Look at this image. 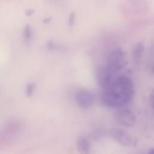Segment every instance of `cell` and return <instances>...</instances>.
<instances>
[{"mask_svg": "<svg viewBox=\"0 0 154 154\" xmlns=\"http://www.w3.org/2000/svg\"><path fill=\"white\" fill-rule=\"evenodd\" d=\"M117 74L111 72L106 65L100 66L96 72L97 81L100 86L103 88L105 87Z\"/></svg>", "mask_w": 154, "mask_h": 154, "instance_id": "cell-5", "label": "cell"}, {"mask_svg": "<svg viewBox=\"0 0 154 154\" xmlns=\"http://www.w3.org/2000/svg\"><path fill=\"white\" fill-rule=\"evenodd\" d=\"M109 135L114 140L123 146H129L132 142L131 136L121 129H111L109 131Z\"/></svg>", "mask_w": 154, "mask_h": 154, "instance_id": "cell-6", "label": "cell"}, {"mask_svg": "<svg viewBox=\"0 0 154 154\" xmlns=\"http://www.w3.org/2000/svg\"><path fill=\"white\" fill-rule=\"evenodd\" d=\"M144 49V45L142 42H138L136 43L133 47L132 51V58L134 64L138 66L142 59Z\"/></svg>", "mask_w": 154, "mask_h": 154, "instance_id": "cell-7", "label": "cell"}, {"mask_svg": "<svg viewBox=\"0 0 154 154\" xmlns=\"http://www.w3.org/2000/svg\"><path fill=\"white\" fill-rule=\"evenodd\" d=\"M150 100H151V103H152V105L153 109V111H154V89H153L151 91L150 93Z\"/></svg>", "mask_w": 154, "mask_h": 154, "instance_id": "cell-12", "label": "cell"}, {"mask_svg": "<svg viewBox=\"0 0 154 154\" xmlns=\"http://www.w3.org/2000/svg\"><path fill=\"white\" fill-rule=\"evenodd\" d=\"M127 63L126 52L122 48H116L108 55L105 65L111 72L118 74L126 66Z\"/></svg>", "mask_w": 154, "mask_h": 154, "instance_id": "cell-2", "label": "cell"}, {"mask_svg": "<svg viewBox=\"0 0 154 154\" xmlns=\"http://www.w3.org/2000/svg\"><path fill=\"white\" fill-rule=\"evenodd\" d=\"M35 88V84L34 83H32V82L28 83L26 85V90H25L26 95L29 97H31L34 93Z\"/></svg>", "mask_w": 154, "mask_h": 154, "instance_id": "cell-9", "label": "cell"}, {"mask_svg": "<svg viewBox=\"0 0 154 154\" xmlns=\"http://www.w3.org/2000/svg\"><path fill=\"white\" fill-rule=\"evenodd\" d=\"M50 20H51V18H46V19H44L43 22H44V23H48V22H49Z\"/></svg>", "mask_w": 154, "mask_h": 154, "instance_id": "cell-15", "label": "cell"}, {"mask_svg": "<svg viewBox=\"0 0 154 154\" xmlns=\"http://www.w3.org/2000/svg\"><path fill=\"white\" fill-rule=\"evenodd\" d=\"M34 12H35L34 10H33V9H28V10H27L25 11V14H26V16H29L33 14L34 13Z\"/></svg>", "mask_w": 154, "mask_h": 154, "instance_id": "cell-13", "label": "cell"}, {"mask_svg": "<svg viewBox=\"0 0 154 154\" xmlns=\"http://www.w3.org/2000/svg\"><path fill=\"white\" fill-rule=\"evenodd\" d=\"M77 148L81 154H90V143L88 138L84 136H81L77 140Z\"/></svg>", "mask_w": 154, "mask_h": 154, "instance_id": "cell-8", "label": "cell"}, {"mask_svg": "<svg viewBox=\"0 0 154 154\" xmlns=\"http://www.w3.org/2000/svg\"><path fill=\"white\" fill-rule=\"evenodd\" d=\"M134 91V85L131 78L125 74H117L103 88L102 102L108 107L120 108L131 100Z\"/></svg>", "mask_w": 154, "mask_h": 154, "instance_id": "cell-1", "label": "cell"}, {"mask_svg": "<svg viewBox=\"0 0 154 154\" xmlns=\"http://www.w3.org/2000/svg\"><path fill=\"white\" fill-rule=\"evenodd\" d=\"M23 37L26 40H29L31 37L32 35V31H31V28L29 25H26L25 26L23 32Z\"/></svg>", "mask_w": 154, "mask_h": 154, "instance_id": "cell-10", "label": "cell"}, {"mask_svg": "<svg viewBox=\"0 0 154 154\" xmlns=\"http://www.w3.org/2000/svg\"><path fill=\"white\" fill-rule=\"evenodd\" d=\"M114 117L119 124L128 128L134 126L137 121V118L134 113L127 108L118 110L115 113Z\"/></svg>", "mask_w": 154, "mask_h": 154, "instance_id": "cell-3", "label": "cell"}, {"mask_svg": "<svg viewBox=\"0 0 154 154\" xmlns=\"http://www.w3.org/2000/svg\"><path fill=\"white\" fill-rule=\"evenodd\" d=\"M75 99L77 105L84 109L91 107L94 102V98L93 93L85 89L78 90L75 96Z\"/></svg>", "mask_w": 154, "mask_h": 154, "instance_id": "cell-4", "label": "cell"}, {"mask_svg": "<svg viewBox=\"0 0 154 154\" xmlns=\"http://www.w3.org/2000/svg\"><path fill=\"white\" fill-rule=\"evenodd\" d=\"M148 154H154V147L150 149V150L149 151Z\"/></svg>", "mask_w": 154, "mask_h": 154, "instance_id": "cell-14", "label": "cell"}, {"mask_svg": "<svg viewBox=\"0 0 154 154\" xmlns=\"http://www.w3.org/2000/svg\"><path fill=\"white\" fill-rule=\"evenodd\" d=\"M75 21V13L72 11L69 14L68 17V24L69 26H72L73 25Z\"/></svg>", "mask_w": 154, "mask_h": 154, "instance_id": "cell-11", "label": "cell"}]
</instances>
